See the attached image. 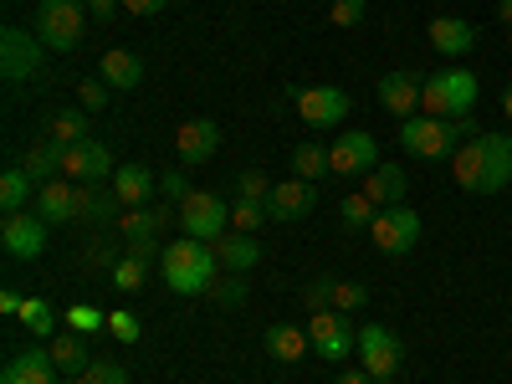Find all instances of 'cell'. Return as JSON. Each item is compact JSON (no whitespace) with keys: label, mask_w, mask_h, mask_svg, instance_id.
<instances>
[{"label":"cell","mask_w":512,"mask_h":384,"mask_svg":"<svg viewBox=\"0 0 512 384\" xmlns=\"http://www.w3.org/2000/svg\"><path fill=\"white\" fill-rule=\"evenodd\" d=\"M0 246H6V256H16V262H31V256L47 251V221L31 216V210L6 216V226H0Z\"/></svg>","instance_id":"obj_12"},{"label":"cell","mask_w":512,"mask_h":384,"mask_svg":"<svg viewBox=\"0 0 512 384\" xmlns=\"http://www.w3.org/2000/svg\"><path fill=\"white\" fill-rule=\"evenodd\" d=\"M47 139H57V144H82L88 139V113H77V108H62V113H52V134Z\"/></svg>","instance_id":"obj_31"},{"label":"cell","mask_w":512,"mask_h":384,"mask_svg":"<svg viewBox=\"0 0 512 384\" xmlns=\"http://www.w3.org/2000/svg\"><path fill=\"white\" fill-rule=\"evenodd\" d=\"M328 154H333V175H369V169L379 164V144H374L369 128H349Z\"/></svg>","instance_id":"obj_14"},{"label":"cell","mask_w":512,"mask_h":384,"mask_svg":"<svg viewBox=\"0 0 512 384\" xmlns=\"http://www.w3.org/2000/svg\"><path fill=\"white\" fill-rule=\"evenodd\" d=\"M292 169H297V180H323V175H333V154L323 149V144H297L292 149Z\"/></svg>","instance_id":"obj_30"},{"label":"cell","mask_w":512,"mask_h":384,"mask_svg":"<svg viewBox=\"0 0 512 384\" xmlns=\"http://www.w3.org/2000/svg\"><path fill=\"white\" fill-rule=\"evenodd\" d=\"M16 318L26 323V333H31V338H47V333L57 328V313H52V303H47V297H26Z\"/></svg>","instance_id":"obj_33"},{"label":"cell","mask_w":512,"mask_h":384,"mask_svg":"<svg viewBox=\"0 0 512 384\" xmlns=\"http://www.w3.org/2000/svg\"><path fill=\"white\" fill-rule=\"evenodd\" d=\"M118 6H123V0H88V11H93V16H103V21H113V11H118Z\"/></svg>","instance_id":"obj_50"},{"label":"cell","mask_w":512,"mask_h":384,"mask_svg":"<svg viewBox=\"0 0 512 384\" xmlns=\"http://www.w3.org/2000/svg\"><path fill=\"white\" fill-rule=\"evenodd\" d=\"M400 359H405V344L384 323H364L359 328V369H369L374 384H395Z\"/></svg>","instance_id":"obj_7"},{"label":"cell","mask_w":512,"mask_h":384,"mask_svg":"<svg viewBox=\"0 0 512 384\" xmlns=\"http://www.w3.org/2000/svg\"><path fill=\"white\" fill-rule=\"evenodd\" d=\"M144 277H149V262H139V256H123V262L113 267V287L118 292H139Z\"/></svg>","instance_id":"obj_36"},{"label":"cell","mask_w":512,"mask_h":384,"mask_svg":"<svg viewBox=\"0 0 512 384\" xmlns=\"http://www.w3.org/2000/svg\"><path fill=\"white\" fill-rule=\"evenodd\" d=\"M369 241L384 251V256H410L415 241H420V216L410 205H384L374 226H369Z\"/></svg>","instance_id":"obj_8"},{"label":"cell","mask_w":512,"mask_h":384,"mask_svg":"<svg viewBox=\"0 0 512 384\" xmlns=\"http://www.w3.org/2000/svg\"><path fill=\"white\" fill-rule=\"evenodd\" d=\"M216 149H221V128L210 118H190L175 128V159L180 164H205V159H216Z\"/></svg>","instance_id":"obj_15"},{"label":"cell","mask_w":512,"mask_h":384,"mask_svg":"<svg viewBox=\"0 0 512 384\" xmlns=\"http://www.w3.org/2000/svg\"><path fill=\"white\" fill-rule=\"evenodd\" d=\"M205 297H210V303H221V308H241L246 303V282L236 272H226V277H216V287H210Z\"/></svg>","instance_id":"obj_37"},{"label":"cell","mask_w":512,"mask_h":384,"mask_svg":"<svg viewBox=\"0 0 512 384\" xmlns=\"http://www.w3.org/2000/svg\"><path fill=\"white\" fill-rule=\"evenodd\" d=\"M267 354L277 364H303L313 354V338H308V328H297V323H272L267 328Z\"/></svg>","instance_id":"obj_24"},{"label":"cell","mask_w":512,"mask_h":384,"mask_svg":"<svg viewBox=\"0 0 512 384\" xmlns=\"http://www.w3.org/2000/svg\"><path fill=\"white\" fill-rule=\"evenodd\" d=\"M369 303V287L364 282H338L333 287V313H359Z\"/></svg>","instance_id":"obj_38"},{"label":"cell","mask_w":512,"mask_h":384,"mask_svg":"<svg viewBox=\"0 0 512 384\" xmlns=\"http://www.w3.org/2000/svg\"><path fill=\"white\" fill-rule=\"evenodd\" d=\"M477 93H482L477 72H466V67L431 72V77H420V113L425 118H451V123L456 118H472Z\"/></svg>","instance_id":"obj_3"},{"label":"cell","mask_w":512,"mask_h":384,"mask_svg":"<svg viewBox=\"0 0 512 384\" xmlns=\"http://www.w3.org/2000/svg\"><path fill=\"white\" fill-rule=\"evenodd\" d=\"M451 180L466 195H497L512 185V134H477L451 154Z\"/></svg>","instance_id":"obj_1"},{"label":"cell","mask_w":512,"mask_h":384,"mask_svg":"<svg viewBox=\"0 0 512 384\" xmlns=\"http://www.w3.org/2000/svg\"><path fill=\"white\" fill-rule=\"evenodd\" d=\"M41 62H47V41H41L36 31H26V26H6V31H0V67H6L11 82L36 77Z\"/></svg>","instance_id":"obj_9"},{"label":"cell","mask_w":512,"mask_h":384,"mask_svg":"<svg viewBox=\"0 0 512 384\" xmlns=\"http://www.w3.org/2000/svg\"><path fill=\"white\" fill-rule=\"evenodd\" d=\"M338 384H374V374L369 369H344V374H338Z\"/></svg>","instance_id":"obj_51"},{"label":"cell","mask_w":512,"mask_h":384,"mask_svg":"<svg viewBox=\"0 0 512 384\" xmlns=\"http://www.w3.org/2000/svg\"><path fill=\"white\" fill-rule=\"evenodd\" d=\"M57 374H62V369H57L52 349H26V354H16V359L6 364L0 384H62Z\"/></svg>","instance_id":"obj_18"},{"label":"cell","mask_w":512,"mask_h":384,"mask_svg":"<svg viewBox=\"0 0 512 384\" xmlns=\"http://www.w3.org/2000/svg\"><path fill=\"white\" fill-rule=\"evenodd\" d=\"M159 190H164V200H185L190 195V185H185V175H180V169H169V175H159Z\"/></svg>","instance_id":"obj_46"},{"label":"cell","mask_w":512,"mask_h":384,"mask_svg":"<svg viewBox=\"0 0 512 384\" xmlns=\"http://www.w3.org/2000/svg\"><path fill=\"white\" fill-rule=\"evenodd\" d=\"M108 333L118 338V344H139V338H144L139 318H134V313H123V308H113V313H108Z\"/></svg>","instance_id":"obj_40"},{"label":"cell","mask_w":512,"mask_h":384,"mask_svg":"<svg viewBox=\"0 0 512 384\" xmlns=\"http://www.w3.org/2000/svg\"><path fill=\"white\" fill-rule=\"evenodd\" d=\"M31 200H36V180L26 175L21 164H11L6 175H0V210H6V216H21Z\"/></svg>","instance_id":"obj_27"},{"label":"cell","mask_w":512,"mask_h":384,"mask_svg":"<svg viewBox=\"0 0 512 384\" xmlns=\"http://www.w3.org/2000/svg\"><path fill=\"white\" fill-rule=\"evenodd\" d=\"M62 175H67V180H77V185H98V180H108V175H113V149H108V144H98V139L72 144V149H67V159H62Z\"/></svg>","instance_id":"obj_13"},{"label":"cell","mask_w":512,"mask_h":384,"mask_svg":"<svg viewBox=\"0 0 512 384\" xmlns=\"http://www.w3.org/2000/svg\"><path fill=\"white\" fill-rule=\"evenodd\" d=\"M82 26H88L82 0H41V6H36V21H31V31L47 41V52H77L82 36H88Z\"/></svg>","instance_id":"obj_4"},{"label":"cell","mask_w":512,"mask_h":384,"mask_svg":"<svg viewBox=\"0 0 512 384\" xmlns=\"http://www.w3.org/2000/svg\"><path fill=\"white\" fill-rule=\"evenodd\" d=\"M98 77L108 82L113 93H134L139 82H144V62L134 52H123V47H108L103 62H98Z\"/></svg>","instance_id":"obj_20"},{"label":"cell","mask_w":512,"mask_h":384,"mask_svg":"<svg viewBox=\"0 0 512 384\" xmlns=\"http://www.w3.org/2000/svg\"><path fill=\"white\" fill-rule=\"evenodd\" d=\"M36 216L47 221V226H67V221H77V190H72L67 180L41 185V190H36Z\"/></svg>","instance_id":"obj_26"},{"label":"cell","mask_w":512,"mask_h":384,"mask_svg":"<svg viewBox=\"0 0 512 384\" xmlns=\"http://www.w3.org/2000/svg\"><path fill=\"white\" fill-rule=\"evenodd\" d=\"M364 11H369V0H333V26H359L364 21Z\"/></svg>","instance_id":"obj_44"},{"label":"cell","mask_w":512,"mask_h":384,"mask_svg":"<svg viewBox=\"0 0 512 384\" xmlns=\"http://www.w3.org/2000/svg\"><path fill=\"white\" fill-rule=\"evenodd\" d=\"M154 190H159L154 169H144V164H118L113 169V195L123 200V210H139Z\"/></svg>","instance_id":"obj_22"},{"label":"cell","mask_w":512,"mask_h":384,"mask_svg":"<svg viewBox=\"0 0 512 384\" xmlns=\"http://www.w3.org/2000/svg\"><path fill=\"white\" fill-rule=\"evenodd\" d=\"M400 144H405V154H415V159H425V164H441V159H451V154L461 149V128H456L451 118H425V113H415V118L400 123Z\"/></svg>","instance_id":"obj_5"},{"label":"cell","mask_w":512,"mask_h":384,"mask_svg":"<svg viewBox=\"0 0 512 384\" xmlns=\"http://www.w3.org/2000/svg\"><path fill=\"white\" fill-rule=\"evenodd\" d=\"M52 359H57V369H62V379L67 374H88V364H93V354H88V344H82V333H62V338H52Z\"/></svg>","instance_id":"obj_28"},{"label":"cell","mask_w":512,"mask_h":384,"mask_svg":"<svg viewBox=\"0 0 512 384\" xmlns=\"http://www.w3.org/2000/svg\"><path fill=\"white\" fill-rule=\"evenodd\" d=\"M159 277L169 292H180V297H200L216 287L221 277V262H216V251H210V241H195V236H175L164 246L159 256Z\"/></svg>","instance_id":"obj_2"},{"label":"cell","mask_w":512,"mask_h":384,"mask_svg":"<svg viewBox=\"0 0 512 384\" xmlns=\"http://www.w3.org/2000/svg\"><path fill=\"white\" fill-rule=\"evenodd\" d=\"M118 236L123 241H154L159 236V216H154V210H123V216H118Z\"/></svg>","instance_id":"obj_32"},{"label":"cell","mask_w":512,"mask_h":384,"mask_svg":"<svg viewBox=\"0 0 512 384\" xmlns=\"http://www.w3.org/2000/svg\"><path fill=\"white\" fill-rule=\"evenodd\" d=\"M226 226H231V205H226L216 190H190V195L180 200V231H185V236L216 241V236H226Z\"/></svg>","instance_id":"obj_6"},{"label":"cell","mask_w":512,"mask_h":384,"mask_svg":"<svg viewBox=\"0 0 512 384\" xmlns=\"http://www.w3.org/2000/svg\"><path fill=\"white\" fill-rule=\"evenodd\" d=\"M272 195V180L262 175V169H246V175L236 180V200H267Z\"/></svg>","instance_id":"obj_41"},{"label":"cell","mask_w":512,"mask_h":384,"mask_svg":"<svg viewBox=\"0 0 512 384\" xmlns=\"http://www.w3.org/2000/svg\"><path fill=\"white\" fill-rule=\"evenodd\" d=\"M210 251H216V262H221V272H236V277H246L256 262H262V246H256V236H216L210 241Z\"/></svg>","instance_id":"obj_21"},{"label":"cell","mask_w":512,"mask_h":384,"mask_svg":"<svg viewBox=\"0 0 512 384\" xmlns=\"http://www.w3.org/2000/svg\"><path fill=\"white\" fill-rule=\"evenodd\" d=\"M313 205H318V185L313 180H277L272 195H267V216L272 221H303Z\"/></svg>","instance_id":"obj_16"},{"label":"cell","mask_w":512,"mask_h":384,"mask_svg":"<svg viewBox=\"0 0 512 384\" xmlns=\"http://www.w3.org/2000/svg\"><path fill=\"white\" fill-rule=\"evenodd\" d=\"M502 118L512 123V82H507V88H502Z\"/></svg>","instance_id":"obj_52"},{"label":"cell","mask_w":512,"mask_h":384,"mask_svg":"<svg viewBox=\"0 0 512 384\" xmlns=\"http://www.w3.org/2000/svg\"><path fill=\"white\" fill-rule=\"evenodd\" d=\"M108 93H113L108 82H103V77H93V82H82V88H77V103L88 108V113H103V108H108Z\"/></svg>","instance_id":"obj_43"},{"label":"cell","mask_w":512,"mask_h":384,"mask_svg":"<svg viewBox=\"0 0 512 384\" xmlns=\"http://www.w3.org/2000/svg\"><path fill=\"white\" fill-rule=\"evenodd\" d=\"M507 47H512V26H507Z\"/></svg>","instance_id":"obj_55"},{"label":"cell","mask_w":512,"mask_h":384,"mask_svg":"<svg viewBox=\"0 0 512 384\" xmlns=\"http://www.w3.org/2000/svg\"><path fill=\"white\" fill-rule=\"evenodd\" d=\"M169 0H123V11L128 16H154V11H164Z\"/></svg>","instance_id":"obj_47"},{"label":"cell","mask_w":512,"mask_h":384,"mask_svg":"<svg viewBox=\"0 0 512 384\" xmlns=\"http://www.w3.org/2000/svg\"><path fill=\"white\" fill-rule=\"evenodd\" d=\"M379 108L395 113L400 123L420 113V77L415 72H384L379 77Z\"/></svg>","instance_id":"obj_17"},{"label":"cell","mask_w":512,"mask_h":384,"mask_svg":"<svg viewBox=\"0 0 512 384\" xmlns=\"http://www.w3.org/2000/svg\"><path fill=\"white\" fill-rule=\"evenodd\" d=\"M267 221H272V216H267V200H236V205H231V226H236L241 236H256Z\"/></svg>","instance_id":"obj_34"},{"label":"cell","mask_w":512,"mask_h":384,"mask_svg":"<svg viewBox=\"0 0 512 384\" xmlns=\"http://www.w3.org/2000/svg\"><path fill=\"white\" fill-rule=\"evenodd\" d=\"M333 287H338V277H318V282H308V287H303V303H308L313 313L333 308Z\"/></svg>","instance_id":"obj_42"},{"label":"cell","mask_w":512,"mask_h":384,"mask_svg":"<svg viewBox=\"0 0 512 384\" xmlns=\"http://www.w3.org/2000/svg\"><path fill=\"white\" fill-rule=\"evenodd\" d=\"M497 16H502V21L512 26V0H497Z\"/></svg>","instance_id":"obj_53"},{"label":"cell","mask_w":512,"mask_h":384,"mask_svg":"<svg viewBox=\"0 0 512 384\" xmlns=\"http://www.w3.org/2000/svg\"><path fill=\"white\" fill-rule=\"evenodd\" d=\"M128 256H139V262H149V267H154V256H164V251H159L154 241H128Z\"/></svg>","instance_id":"obj_48"},{"label":"cell","mask_w":512,"mask_h":384,"mask_svg":"<svg viewBox=\"0 0 512 384\" xmlns=\"http://www.w3.org/2000/svg\"><path fill=\"white\" fill-rule=\"evenodd\" d=\"M62 384H93V379H88V374H67Z\"/></svg>","instance_id":"obj_54"},{"label":"cell","mask_w":512,"mask_h":384,"mask_svg":"<svg viewBox=\"0 0 512 384\" xmlns=\"http://www.w3.org/2000/svg\"><path fill=\"white\" fill-rule=\"evenodd\" d=\"M123 200L113 195V190H98V185H82L77 190V221H93V226H103V221H113V210H118Z\"/></svg>","instance_id":"obj_29"},{"label":"cell","mask_w":512,"mask_h":384,"mask_svg":"<svg viewBox=\"0 0 512 384\" xmlns=\"http://www.w3.org/2000/svg\"><path fill=\"white\" fill-rule=\"evenodd\" d=\"M405 190H410V180H405V169L400 164H374L369 175H364V195L384 210V205H405Z\"/></svg>","instance_id":"obj_25"},{"label":"cell","mask_w":512,"mask_h":384,"mask_svg":"<svg viewBox=\"0 0 512 384\" xmlns=\"http://www.w3.org/2000/svg\"><path fill=\"white\" fill-rule=\"evenodd\" d=\"M308 338H313L318 359H349L359 349V333H354L349 313H333V308H323V313L308 318Z\"/></svg>","instance_id":"obj_10"},{"label":"cell","mask_w":512,"mask_h":384,"mask_svg":"<svg viewBox=\"0 0 512 384\" xmlns=\"http://www.w3.org/2000/svg\"><path fill=\"white\" fill-rule=\"evenodd\" d=\"M425 31H431V47H436L441 57H466V52L477 47V26L461 21V16H436Z\"/></svg>","instance_id":"obj_19"},{"label":"cell","mask_w":512,"mask_h":384,"mask_svg":"<svg viewBox=\"0 0 512 384\" xmlns=\"http://www.w3.org/2000/svg\"><path fill=\"white\" fill-rule=\"evenodd\" d=\"M21 303H26V297H21L16 287H6V292H0V313H21Z\"/></svg>","instance_id":"obj_49"},{"label":"cell","mask_w":512,"mask_h":384,"mask_svg":"<svg viewBox=\"0 0 512 384\" xmlns=\"http://www.w3.org/2000/svg\"><path fill=\"white\" fill-rule=\"evenodd\" d=\"M349 113V93L344 88H297V118L308 128H338Z\"/></svg>","instance_id":"obj_11"},{"label":"cell","mask_w":512,"mask_h":384,"mask_svg":"<svg viewBox=\"0 0 512 384\" xmlns=\"http://www.w3.org/2000/svg\"><path fill=\"white\" fill-rule=\"evenodd\" d=\"M88 379H93V384H128L123 364H113V359H93V364H88Z\"/></svg>","instance_id":"obj_45"},{"label":"cell","mask_w":512,"mask_h":384,"mask_svg":"<svg viewBox=\"0 0 512 384\" xmlns=\"http://www.w3.org/2000/svg\"><path fill=\"white\" fill-rule=\"evenodd\" d=\"M62 159H67V144H57V139H36L26 154H21V169L36 180V190L41 185H52L57 175H62Z\"/></svg>","instance_id":"obj_23"},{"label":"cell","mask_w":512,"mask_h":384,"mask_svg":"<svg viewBox=\"0 0 512 384\" xmlns=\"http://www.w3.org/2000/svg\"><path fill=\"white\" fill-rule=\"evenodd\" d=\"M67 328H72V333H98V328H108V313H98L93 303H77V308L67 313Z\"/></svg>","instance_id":"obj_39"},{"label":"cell","mask_w":512,"mask_h":384,"mask_svg":"<svg viewBox=\"0 0 512 384\" xmlns=\"http://www.w3.org/2000/svg\"><path fill=\"white\" fill-rule=\"evenodd\" d=\"M338 216H344V226H359V231H369L374 226V216H379V205L359 190V195H344V205H338Z\"/></svg>","instance_id":"obj_35"}]
</instances>
